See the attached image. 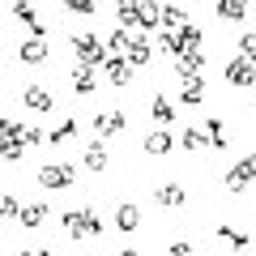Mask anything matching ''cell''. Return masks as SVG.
Returning <instances> with one entry per match:
<instances>
[{
    "label": "cell",
    "instance_id": "17",
    "mask_svg": "<svg viewBox=\"0 0 256 256\" xmlns=\"http://www.w3.org/2000/svg\"><path fill=\"white\" fill-rule=\"evenodd\" d=\"M22 226H26V230H34V226H43V222H47V205H38V201H26V210H22Z\"/></svg>",
    "mask_w": 256,
    "mask_h": 256
},
{
    "label": "cell",
    "instance_id": "19",
    "mask_svg": "<svg viewBox=\"0 0 256 256\" xmlns=\"http://www.w3.org/2000/svg\"><path fill=\"white\" fill-rule=\"evenodd\" d=\"M214 9H218V18H226V22H244V13H248V0H218Z\"/></svg>",
    "mask_w": 256,
    "mask_h": 256
},
{
    "label": "cell",
    "instance_id": "14",
    "mask_svg": "<svg viewBox=\"0 0 256 256\" xmlns=\"http://www.w3.org/2000/svg\"><path fill=\"white\" fill-rule=\"evenodd\" d=\"M141 4H146V0H116V22L141 30Z\"/></svg>",
    "mask_w": 256,
    "mask_h": 256
},
{
    "label": "cell",
    "instance_id": "23",
    "mask_svg": "<svg viewBox=\"0 0 256 256\" xmlns=\"http://www.w3.org/2000/svg\"><path fill=\"white\" fill-rule=\"evenodd\" d=\"M205 137H210V146L214 150H226V128H222V120H210V124H205Z\"/></svg>",
    "mask_w": 256,
    "mask_h": 256
},
{
    "label": "cell",
    "instance_id": "18",
    "mask_svg": "<svg viewBox=\"0 0 256 256\" xmlns=\"http://www.w3.org/2000/svg\"><path fill=\"white\" fill-rule=\"evenodd\" d=\"M150 56H154L150 34H137V38H132V47H128V64H150Z\"/></svg>",
    "mask_w": 256,
    "mask_h": 256
},
{
    "label": "cell",
    "instance_id": "22",
    "mask_svg": "<svg viewBox=\"0 0 256 256\" xmlns=\"http://www.w3.org/2000/svg\"><path fill=\"white\" fill-rule=\"evenodd\" d=\"M218 239H226L235 252H244V248L252 244V235H244V230H235V226H218Z\"/></svg>",
    "mask_w": 256,
    "mask_h": 256
},
{
    "label": "cell",
    "instance_id": "8",
    "mask_svg": "<svg viewBox=\"0 0 256 256\" xmlns=\"http://www.w3.org/2000/svg\"><path fill=\"white\" fill-rule=\"evenodd\" d=\"M22 150H26V124L4 120V162H18Z\"/></svg>",
    "mask_w": 256,
    "mask_h": 256
},
{
    "label": "cell",
    "instance_id": "28",
    "mask_svg": "<svg viewBox=\"0 0 256 256\" xmlns=\"http://www.w3.org/2000/svg\"><path fill=\"white\" fill-rule=\"evenodd\" d=\"M73 132H77V120H64V124L56 128V132H47V141H52V146H64V141L73 137Z\"/></svg>",
    "mask_w": 256,
    "mask_h": 256
},
{
    "label": "cell",
    "instance_id": "3",
    "mask_svg": "<svg viewBox=\"0 0 256 256\" xmlns=\"http://www.w3.org/2000/svg\"><path fill=\"white\" fill-rule=\"evenodd\" d=\"M252 180H256V154H248V158H239V162L222 175V188L226 192H244Z\"/></svg>",
    "mask_w": 256,
    "mask_h": 256
},
{
    "label": "cell",
    "instance_id": "16",
    "mask_svg": "<svg viewBox=\"0 0 256 256\" xmlns=\"http://www.w3.org/2000/svg\"><path fill=\"white\" fill-rule=\"evenodd\" d=\"M201 98H205V82H201V77H188V82L180 86V102H188V107H201Z\"/></svg>",
    "mask_w": 256,
    "mask_h": 256
},
{
    "label": "cell",
    "instance_id": "2",
    "mask_svg": "<svg viewBox=\"0 0 256 256\" xmlns=\"http://www.w3.org/2000/svg\"><path fill=\"white\" fill-rule=\"evenodd\" d=\"M73 52H77V60H82L86 68H98V64H107V47H102L98 34H73Z\"/></svg>",
    "mask_w": 256,
    "mask_h": 256
},
{
    "label": "cell",
    "instance_id": "13",
    "mask_svg": "<svg viewBox=\"0 0 256 256\" xmlns=\"http://www.w3.org/2000/svg\"><path fill=\"white\" fill-rule=\"evenodd\" d=\"M154 201L166 205V210H180V205H188V188H184V184H162V188L154 192Z\"/></svg>",
    "mask_w": 256,
    "mask_h": 256
},
{
    "label": "cell",
    "instance_id": "5",
    "mask_svg": "<svg viewBox=\"0 0 256 256\" xmlns=\"http://www.w3.org/2000/svg\"><path fill=\"white\" fill-rule=\"evenodd\" d=\"M124 128H128V116H124V111H98V116H94V137H98V141L120 137Z\"/></svg>",
    "mask_w": 256,
    "mask_h": 256
},
{
    "label": "cell",
    "instance_id": "27",
    "mask_svg": "<svg viewBox=\"0 0 256 256\" xmlns=\"http://www.w3.org/2000/svg\"><path fill=\"white\" fill-rule=\"evenodd\" d=\"M150 111H154V120H158V124H171V116H175V107H171V102L162 98V94H154V102H150Z\"/></svg>",
    "mask_w": 256,
    "mask_h": 256
},
{
    "label": "cell",
    "instance_id": "11",
    "mask_svg": "<svg viewBox=\"0 0 256 256\" xmlns=\"http://www.w3.org/2000/svg\"><path fill=\"white\" fill-rule=\"evenodd\" d=\"M22 98H26V107L38 111V116H47V111L56 107V94H47L43 86H26V90H22Z\"/></svg>",
    "mask_w": 256,
    "mask_h": 256
},
{
    "label": "cell",
    "instance_id": "26",
    "mask_svg": "<svg viewBox=\"0 0 256 256\" xmlns=\"http://www.w3.org/2000/svg\"><path fill=\"white\" fill-rule=\"evenodd\" d=\"M180 146L184 150H201V146H210V137H205L201 128H184V132H180Z\"/></svg>",
    "mask_w": 256,
    "mask_h": 256
},
{
    "label": "cell",
    "instance_id": "21",
    "mask_svg": "<svg viewBox=\"0 0 256 256\" xmlns=\"http://www.w3.org/2000/svg\"><path fill=\"white\" fill-rule=\"evenodd\" d=\"M34 4H38V0H13V18H18V22H26L30 30L38 26V13H34Z\"/></svg>",
    "mask_w": 256,
    "mask_h": 256
},
{
    "label": "cell",
    "instance_id": "33",
    "mask_svg": "<svg viewBox=\"0 0 256 256\" xmlns=\"http://www.w3.org/2000/svg\"><path fill=\"white\" fill-rule=\"evenodd\" d=\"M18 256H52V248H22Z\"/></svg>",
    "mask_w": 256,
    "mask_h": 256
},
{
    "label": "cell",
    "instance_id": "9",
    "mask_svg": "<svg viewBox=\"0 0 256 256\" xmlns=\"http://www.w3.org/2000/svg\"><path fill=\"white\" fill-rule=\"evenodd\" d=\"M82 162H86V171H107V162H111V154H107V141H98V137H94L90 146L82 150Z\"/></svg>",
    "mask_w": 256,
    "mask_h": 256
},
{
    "label": "cell",
    "instance_id": "30",
    "mask_svg": "<svg viewBox=\"0 0 256 256\" xmlns=\"http://www.w3.org/2000/svg\"><path fill=\"white\" fill-rule=\"evenodd\" d=\"M239 56L256 64V34H239Z\"/></svg>",
    "mask_w": 256,
    "mask_h": 256
},
{
    "label": "cell",
    "instance_id": "32",
    "mask_svg": "<svg viewBox=\"0 0 256 256\" xmlns=\"http://www.w3.org/2000/svg\"><path fill=\"white\" fill-rule=\"evenodd\" d=\"M166 256H192V244L188 239H175V244L166 248Z\"/></svg>",
    "mask_w": 256,
    "mask_h": 256
},
{
    "label": "cell",
    "instance_id": "7",
    "mask_svg": "<svg viewBox=\"0 0 256 256\" xmlns=\"http://www.w3.org/2000/svg\"><path fill=\"white\" fill-rule=\"evenodd\" d=\"M47 56H52V43H47V38H38V34H30L26 43L18 47V60L30 64V68H34V64H47Z\"/></svg>",
    "mask_w": 256,
    "mask_h": 256
},
{
    "label": "cell",
    "instance_id": "25",
    "mask_svg": "<svg viewBox=\"0 0 256 256\" xmlns=\"http://www.w3.org/2000/svg\"><path fill=\"white\" fill-rule=\"evenodd\" d=\"M162 26H166V30H184V26H188L180 4H162Z\"/></svg>",
    "mask_w": 256,
    "mask_h": 256
},
{
    "label": "cell",
    "instance_id": "15",
    "mask_svg": "<svg viewBox=\"0 0 256 256\" xmlns=\"http://www.w3.org/2000/svg\"><path fill=\"white\" fill-rule=\"evenodd\" d=\"M102 68H107V82L111 86H128V82H132V64H128L124 56H111Z\"/></svg>",
    "mask_w": 256,
    "mask_h": 256
},
{
    "label": "cell",
    "instance_id": "24",
    "mask_svg": "<svg viewBox=\"0 0 256 256\" xmlns=\"http://www.w3.org/2000/svg\"><path fill=\"white\" fill-rule=\"evenodd\" d=\"M132 38H137V34H132V30H124V26H120V30H116V34H111V38H107V47H111V52H116V56H124V52H128V47H132Z\"/></svg>",
    "mask_w": 256,
    "mask_h": 256
},
{
    "label": "cell",
    "instance_id": "1",
    "mask_svg": "<svg viewBox=\"0 0 256 256\" xmlns=\"http://www.w3.org/2000/svg\"><path fill=\"white\" fill-rule=\"evenodd\" d=\"M64 235L68 239H86V235L98 239L102 235V218L90 210V205H86V210H68L64 214Z\"/></svg>",
    "mask_w": 256,
    "mask_h": 256
},
{
    "label": "cell",
    "instance_id": "31",
    "mask_svg": "<svg viewBox=\"0 0 256 256\" xmlns=\"http://www.w3.org/2000/svg\"><path fill=\"white\" fill-rule=\"evenodd\" d=\"M68 13H94V0H64Z\"/></svg>",
    "mask_w": 256,
    "mask_h": 256
},
{
    "label": "cell",
    "instance_id": "20",
    "mask_svg": "<svg viewBox=\"0 0 256 256\" xmlns=\"http://www.w3.org/2000/svg\"><path fill=\"white\" fill-rule=\"evenodd\" d=\"M94 86H98V82H94V68L77 64V68H73V90L77 94H94Z\"/></svg>",
    "mask_w": 256,
    "mask_h": 256
},
{
    "label": "cell",
    "instance_id": "12",
    "mask_svg": "<svg viewBox=\"0 0 256 256\" xmlns=\"http://www.w3.org/2000/svg\"><path fill=\"white\" fill-rule=\"evenodd\" d=\"M141 226V210L132 201H120L116 205V230H124V235H132V230Z\"/></svg>",
    "mask_w": 256,
    "mask_h": 256
},
{
    "label": "cell",
    "instance_id": "4",
    "mask_svg": "<svg viewBox=\"0 0 256 256\" xmlns=\"http://www.w3.org/2000/svg\"><path fill=\"white\" fill-rule=\"evenodd\" d=\"M38 184L43 188H73L77 184V171L68 162H47L43 171H38Z\"/></svg>",
    "mask_w": 256,
    "mask_h": 256
},
{
    "label": "cell",
    "instance_id": "6",
    "mask_svg": "<svg viewBox=\"0 0 256 256\" xmlns=\"http://www.w3.org/2000/svg\"><path fill=\"white\" fill-rule=\"evenodd\" d=\"M222 77H226L230 86H239V90H248V86H256V64L239 56V60H230L226 68H222Z\"/></svg>",
    "mask_w": 256,
    "mask_h": 256
},
{
    "label": "cell",
    "instance_id": "34",
    "mask_svg": "<svg viewBox=\"0 0 256 256\" xmlns=\"http://www.w3.org/2000/svg\"><path fill=\"white\" fill-rule=\"evenodd\" d=\"M120 256H141V252H137V248H120Z\"/></svg>",
    "mask_w": 256,
    "mask_h": 256
},
{
    "label": "cell",
    "instance_id": "29",
    "mask_svg": "<svg viewBox=\"0 0 256 256\" xmlns=\"http://www.w3.org/2000/svg\"><path fill=\"white\" fill-rule=\"evenodd\" d=\"M22 210H26V205H22L13 192H4V201H0V214H4V218H22Z\"/></svg>",
    "mask_w": 256,
    "mask_h": 256
},
{
    "label": "cell",
    "instance_id": "10",
    "mask_svg": "<svg viewBox=\"0 0 256 256\" xmlns=\"http://www.w3.org/2000/svg\"><path fill=\"white\" fill-rule=\"evenodd\" d=\"M171 146H175V137L166 132V128H150V137L141 141V150H146V154H154V158L171 154Z\"/></svg>",
    "mask_w": 256,
    "mask_h": 256
}]
</instances>
